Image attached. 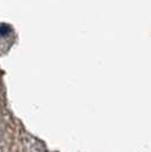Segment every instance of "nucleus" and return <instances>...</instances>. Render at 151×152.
<instances>
[{
  "label": "nucleus",
  "instance_id": "obj_1",
  "mask_svg": "<svg viewBox=\"0 0 151 152\" xmlns=\"http://www.w3.org/2000/svg\"><path fill=\"white\" fill-rule=\"evenodd\" d=\"M12 32V29L10 26L7 25V24H0V37H6L9 33Z\"/></svg>",
  "mask_w": 151,
  "mask_h": 152
}]
</instances>
